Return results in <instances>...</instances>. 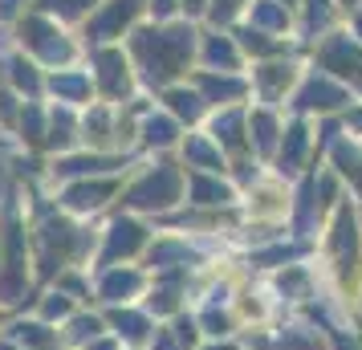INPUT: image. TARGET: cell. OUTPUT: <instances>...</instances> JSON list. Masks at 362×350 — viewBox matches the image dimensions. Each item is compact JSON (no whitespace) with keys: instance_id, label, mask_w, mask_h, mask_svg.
Masks as SVG:
<instances>
[{"instance_id":"obj_39","label":"cell","mask_w":362,"mask_h":350,"mask_svg":"<svg viewBox=\"0 0 362 350\" xmlns=\"http://www.w3.org/2000/svg\"><path fill=\"white\" fill-rule=\"evenodd\" d=\"M183 8H187V13H204V4H208V0H180Z\"/></svg>"},{"instance_id":"obj_7","label":"cell","mask_w":362,"mask_h":350,"mask_svg":"<svg viewBox=\"0 0 362 350\" xmlns=\"http://www.w3.org/2000/svg\"><path fill=\"white\" fill-rule=\"evenodd\" d=\"M334 252H338V269L350 277V273H354V257H358V236H354L350 212H338V224H334Z\"/></svg>"},{"instance_id":"obj_22","label":"cell","mask_w":362,"mask_h":350,"mask_svg":"<svg viewBox=\"0 0 362 350\" xmlns=\"http://www.w3.org/2000/svg\"><path fill=\"white\" fill-rule=\"evenodd\" d=\"M143 134H147V143H159V147H167L171 139H175V122L171 118H147V127H143Z\"/></svg>"},{"instance_id":"obj_23","label":"cell","mask_w":362,"mask_h":350,"mask_svg":"<svg viewBox=\"0 0 362 350\" xmlns=\"http://www.w3.org/2000/svg\"><path fill=\"white\" fill-rule=\"evenodd\" d=\"M236 37H240V45H245L248 53H264V57H269V53H277V49H281L277 41H269L261 29H240Z\"/></svg>"},{"instance_id":"obj_1","label":"cell","mask_w":362,"mask_h":350,"mask_svg":"<svg viewBox=\"0 0 362 350\" xmlns=\"http://www.w3.org/2000/svg\"><path fill=\"white\" fill-rule=\"evenodd\" d=\"M131 45H134V57L143 62L147 82L163 86L187 66L192 45H196V33L187 25H180V29H139Z\"/></svg>"},{"instance_id":"obj_13","label":"cell","mask_w":362,"mask_h":350,"mask_svg":"<svg viewBox=\"0 0 362 350\" xmlns=\"http://www.w3.org/2000/svg\"><path fill=\"white\" fill-rule=\"evenodd\" d=\"M257 82H261V90L269 98H277L281 90L293 82V69L289 66H264V69H257Z\"/></svg>"},{"instance_id":"obj_10","label":"cell","mask_w":362,"mask_h":350,"mask_svg":"<svg viewBox=\"0 0 362 350\" xmlns=\"http://www.w3.org/2000/svg\"><path fill=\"white\" fill-rule=\"evenodd\" d=\"M110 192H115V184H74L66 192V204L69 208H98V204H106Z\"/></svg>"},{"instance_id":"obj_41","label":"cell","mask_w":362,"mask_h":350,"mask_svg":"<svg viewBox=\"0 0 362 350\" xmlns=\"http://www.w3.org/2000/svg\"><path fill=\"white\" fill-rule=\"evenodd\" d=\"M159 350H175V346H171V342H167V338H159Z\"/></svg>"},{"instance_id":"obj_24","label":"cell","mask_w":362,"mask_h":350,"mask_svg":"<svg viewBox=\"0 0 362 350\" xmlns=\"http://www.w3.org/2000/svg\"><path fill=\"white\" fill-rule=\"evenodd\" d=\"M334 159H338V167H342V175H350V180H354V184H362V155L354 147H338L334 151Z\"/></svg>"},{"instance_id":"obj_9","label":"cell","mask_w":362,"mask_h":350,"mask_svg":"<svg viewBox=\"0 0 362 350\" xmlns=\"http://www.w3.org/2000/svg\"><path fill=\"white\" fill-rule=\"evenodd\" d=\"M342 102H346V94L334 82H326V78H313V82L301 90L297 106H301V110H334V106H342Z\"/></svg>"},{"instance_id":"obj_37","label":"cell","mask_w":362,"mask_h":350,"mask_svg":"<svg viewBox=\"0 0 362 350\" xmlns=\"http://www.w3.org/2000/svg\"><path fill=\"white\" fill-rule=\"evenodd\" d=\"M204 322H208V330H212V334H224V330H228V322H224V317H216V314H208Z\"/></svg>"},{"instance_id":"obj_6","label":"cell","mask_w":362,"mask_h":350,"mask_svg":"<svg viewBox=\"0 0 362 350\" xmlns=\"http://www.w3.org/2000/svg\"><path fill=\"white\" fill-rule=\"evenodd\" d=\"M94 66H98V82L102 90L110 94V98H122L127 94V62H122V53L118 49H98L94 53Z\"/></svg>"},{"instance_id":"obj_42","label":"cell","mask_w":362,"mask_h":350,"mask_svg":"<svg viewBox=\"0 0 362 350\" xmlns=\"http://www.w3.org/2000/svg\"><path fill=\"white\" fill-rule=\"evenodd\" d=\"M354 29H358V37H362V13H358V17H354Z\"/></svg>"},{"instance_id":"obj_45","label":"cell","mask_w":362,"mask_h":350,"mask_svg":"<svg viewBox=\"0 0 362 350\" xmlns=\"http://www.w3.org/2000/svg\"><path fill=\"white\" fill-rule=\"evenodd\" d=\"M94 350H110V346H94Z\"/></svg>"},{"instance_id":"obj_3","label":"cell","mask_w":362,"mask_h":350,"mask_svg":"<svg viewBox=\"0 0 362 350\" xmlns=\"http://www.w3.org/2000/svg\"><path fill=\"white\" fill-rule=\"evenodd\" d=\"M21 41H25L33 53H41L45 62H69V53H74L69 41H62V33L41 17H29L25 25H21Z\"/></svg>"},{"instance_id":"obj_11","label":"cell","mask_w":362,"mask_h":350,"mask_svg":"<svg viewBox=\"0 0 362 350\" xmlns=\"http://www.w3.org/2000/svg\"><path fill=\"white\" fill-rule=\"evenodd\" d=\"M199 90L208 94L212 102H232L245 94V82H236V78H216V74H204L199 78Z\"/></svg>"},{"instance_id":"obj_14","label":"cell","mask_w":362,"mask_h":350,"mask_svg":"<svg viewBox=\"0 0 362 350\" xmlns=\"http://www.w3.org/2000/svg\"><path fill=\"white\" fill-rule=\"evenodd\" d=\"M199 102H204V98H199V94H192V90H167V106H171L180 118H187V122H192V118H199V110H204Z\"/></svg>"},{"instance_id":"obj_31","label":"cell","mask_w":362,"mask_h":350,"mask_svg":"<svg viewBox=\"0 0 362 350\" xmlns=\"http://www.w3.org/2000/svg\"><path fill=\"white\" fill-rule=\"evenodd\" d=\"M115 326L127 334V338H143V334H147V322L134 317V314H115Z\"/></svg>"},{"instance_id":"obj_43","label":"cell","mask_w":362,"mask_h":350,"mask_svg":"<svg viewBox=\"0 0 362 350\" xmlns=\"http://www.w3.org/2000/svg\"><path fill=\"white\" fill-rule=\"evenodd\" d=\"M342 4H358V0H342Z\"/></svg>"},{"instance_id":"obj_17","label":"cell","mask_w":362,"mask_h":350,"mask_svg":"<svg viewBox=\"0 0 362 350\" xmlns=\"http://www.w3.org/2000/svg\"><path fill=\"white\" fill-rule=\"evenodd\" d=\"M53 90L69 102H82L86 94H90V82H86L82 74H57V78H53Z\"/></svg>"},{"instance_id":"obj_2","label":"cell","mask_w":362,"mask_h":350,"mask_svg":"<svg viewBox=\"0 0 362 350\" xmlns=\"http://www.w3.org/2000/svg\"><path fill=\"white\" fill-rule=\"evenodd\" d=\"M180 200V171L167 163L159 167L155 175H147L143 184L131 187V196H127V204L131 208H167V204Z\"/></svg>"},{"instance_id":"obj_40","label":"cell","mask_w":362,"mask_h":350,"mask_svg":"<svg viewBox=\"0 0 362 350\" xmlns=\"http://www.w3.org/2000/svg\"><path fill=\"white\" fill-rule=\"evenodd\" d=\"M180 338H183V342H192V338H196V330H192V322H180Z\"/></svg>"},{"instance_id":"obj_18","label":"cell","mask_w":362,"mask_h":350,"mask_svg":"<svg viewBox=\"0 0 362 350\" xmlns=\"http://www.w3.org/2000/svg\"><path fill=\"white\" fill-rule=\"evenodd\" d=\"M240 127H245V118L240 115H220L216 118V139H220L224 147H240V143H245Z\"/></svg>"},{"instance_id":"obj_21","label":"cell","mask_w":362,"mask_h":350,"mask_svg":"<svg viewBox=\"0 0 362 350\" xmlns=\"http://www.w3.org/2000/svg\"><path fill=\"white\" fill-rule=\"evenodd\" d=\"M139 289V277L134 273H110L106 281H102V293L110 301H118V298H127V293H134Z\"/></svg>"},{"instance_id":"obj_33","label":"cell","mask_w":362,"mask_h":350,"mask_svg":"<svg viewBox=\"0 0 362 350\" xmlns=\"http://www.w3.org/2000/svg\"><path fill=\"white\" fill-rule=\"evenodd\" d=\"M21 127H29V139H41V115H37L33 106L25 110V118H21Z\"/></svg>"},{"instance_id":"obj_32","label":"cell","mask_w":362,"mask_h":350,"mask_svg":"<svg viewBox=\"0 0 362 350\" xmlns=\"http://www.w3.org/2000/svg\"><path fill=\"white\" fill-rule=\"evenodd\" d=\"M245 0H216L212 4V21H232V13L240 8Z\"/></svg>"},{"instance_id":"obj_5","label":"cell","mask_w":362,"mask_h":350,"mask_svg":"<svg viewBox=\"0 0 362 350\" xmlns=\"http://www.w3.org/2000/svg\"><path fill=\"white\" fill-rule=\"evenodd\" d=\"M322 66L334 69L338 78H350V82L362 86V49L358 45H350L346 37H334L326 49H322Z\"/></svg>"},{"instance_id":"obj_46","label":"cell","mask_w":362,"mask_h":350,"mask_svg":"<svg viewBox=\"0 0 362 350\" xmlns=\"http://www.w3.org/2000/svg\"><path fill=\"white\" fill-rule=\"evenodd\" d=\"M285 4H293V0H285Z\"/></svg>"},{"instance_id":"obj_8","label":"cell","mask_w":362,"mask_h":350,"mask_svg":"<svg viewBox=\"0 0 362 350\" xmlns=\"http://www.w3.org/2000/svg\"><path fill=\"white\" fill-rule=\"evenodd\" d=\"M143 245V228L134 224V220H118L115 228H110V240H106V252H102V261H118V257H131L134 249Z\"/></svg>"},{"instance_id":"obj_25","label":"cell","mask_w":362,"mask_h":350,"mask_svg":"<svg viewBox=\"0 0 362 350\" xmlns=\"http://www.w3.org/2000/svg\"><path fill=\"white\" fill-rule=\"evenodd\" d=\"M94 0H41V13H57V17H82Z\"/></svg>"},{"instance_id":"obj_16","label":"cell","mask_w":362,"mask_h":350,"mask_svg":"<svg viewBox=\"0 0 362 350\" xmlns=\"http://www.w3.org/2000/svg\"><path fill=\"white\" fill-rule=\"evenodd\" d=\"M192 200H196V204H224V200H228V187L216 184V180L196 175V180H192Z\"/></svg>"},{"instance_id":"obj_15","label":"cell","mask_w":362,"mask_h":350,"mask_svg":"<svg viewBox=\"0 0 362 350\" xmlns=\"http://www.w3.org/2000/svg\"><path fill=\"white\" fill-rule=\"evenodd\" d=\"M183 155H187V163L204 167V171H220V155H216L204 139H187V147H183Z\"/></svg>"},{"instance_id":"obj_36","label":"cell","mask_w":362,"mask_h":350,"mask_svg":"<svg viewBox=\"0 0 362 350\" xmlns=\"http://www.w3.org/2000/svg\"><path fill=\"white\" fill-rule=\"evenodd\" d=\"M66 310H69V305H66V298H53L49 305H45V314H49V317H62Z\"/></svg>"},{"instance_id":"obj_20","label":"cell","mask_w":362,"mask_h":350,"mask_svg":"<svg viewBox=\"0 0 362 350\" xmlns=\"http://www.w3.org/2000/svg\"><path fill=\"white\" fill-rule=\"evenodd\" d=\"M301 151H305V127L297 122V127H289V134H285V151H281V167H297V163H301Z\"/></svg>"},{"instance_id":"obj_28","label":"cell","mask_w":362,"mask_h":350,"mask_svg":"<svg viewBox=\"0 0 362 350\" xmlns=\"http://www.w3.org/2000/svg\"><path fill=\"white\" fill-rule=\"evenodd\" d=\"M102 167H110V159L90 155V159H66V163H57V171L62 175H82V171H102Z\"/></svg>"},{"instance_id":"obj_35","label":"cell","mask_w":362,"mask_h":350,"mask_svg":"<svg viewBox=\"0 0 362 350\" xmlns=\"http://www.w3.org/2000/svg\"><path fill=\"white\" fill-rule=\"evenodd\" d=\"M74 330L82 334V338H86V334L94 338V334H98V322H94V317H82V322H74Z\"/></svg>"},{"instance_id":"obj_26","label":"cell","mask_w":362,"mask_h":350,"mask_svg":"<svg viewBox=\"0 0 362 350\" xmlns=\"http://www.w3.org/2000/svg\"><path fill=\"white\" fill-rule=\"evenodd\" d=\"M252 134H257V147L261 151L273 147V139H277V122H273V115H252Z\"/></svg>"},{"instance_id":"obj_34","label":"cell","mask_w":362,"mask_h":350,"mask_svg":"<svg viewBox=\"0 0 362 350\" xmlns=\"http://www.w3.org/2000/svg\"><path fill=\"white\" fill-rule=\"evenodd\" d=\"M175 4H180V0H151V13H155V17H171Z\"/></svg>"},{"instance_id":"obj_38","label":"cell","mask_w":362,"mask_h":350,"mask_svg":"<svg viewBox=\"0 0 362 350\" xmlns=\"http://www.w3.org/2000/svg\"><path fill=\"white\" fill-rule=\"evenodd\" d=\"M21 4H25V0H0V17H13Z\"/></svg>"},{"instance_id":"obj_4","label":"cell","mask_w":362,"mask_h":350,"mask_svg":"<svg viewBox=\"0 0 362 350\" xmlns=\"http://www.w3.org/2000/svg\"><path fill=\"white\" fill-rule=\"evenodd\" d=\"M139 4H143V0H110L98 17L90 21V37H94V41H110V37H118L134 21Z\"/></svg>"},{"instance_id":"obj_27","label":"cell","mask_w":362,"mask_h":350,"mask_svg":"<svg viewBox=\"0 0 362 350\" xmlns=\"http://www.w3.org/2000/svg\"><path fill=\"white\" fill-rule=\"evenodd\" d=\"M8 78L21 86V90H29V94H37V69L29 66V62H8Z\"/></svg>"},{"instance_id":"obj_29","label":"cell","mask_w":362,"mask_h":350,"mask_svg":"<svg viewBox=\"0 0 362 350\" xmlns=\"http://www.w3.org/2000/svg\"><path fill=\"white\" fill-rule=\"evenodd\" d=\"M17 338L29 342V346H41V350L53 346V334H45V326H17Z\"/></svg>"},{"instance_id":"obj_30","label":"cell","mask_w":362,"mask_h":350,"mask_svg":"<svg viewBox=\"0 0 362 350\" xmlns=\"http://www.w3.org/2000/svg\"><path fill=\"white\" fill-rule=\"evenodd\" d=\"M326 21H329V0H305V25L322 29Z\"/></svg>"},{"instance_id":"obj_19","label":"cell","mask_w":362,"mask_h":350,"mask_svg":"<svg viewBox=\"0 0 362 350\" xmlns=\"http://www.w3.org/2000/svg\"><path fill=\"white\" fill-rule=\"evenodd\" d=\"M252 21L257 25H264V29H285V4H277V0H261L257 8H252Z\"/></svg>"},{"instance_id":"obj_44","label":"cell","mask_w":362,"mask_h":350,"mask_svg":"<svg viewBox=\"0 0 362 350\" xmlns=\"http://www.w3.org/2000/svg\"><path fill=\"white\" fill-rule=\"evenodd\" d=\"M354 122H358V127H362V115H358V118H354Z\"/></svg>"},{"instance_id":"obj_12","label":"cell","mask_w":362,"mask_h":350,"mask_svg":"<svg viewBox=\"0 0 362 350\" xmlns=\"http://www.w3.org/2000/svg\"><path fill=\"white\" fill-rule=\"evenodd\" d=\"M204 57H208V66H224V69H236V45H232L228 37H208V45H204Z\"/></svg>"}]
</instances>
